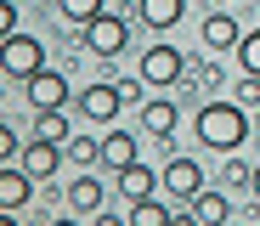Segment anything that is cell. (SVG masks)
<instances>
[{"instance_id":"cb8c5ba5","label":"cell","mask_w":260,"mask_h":226,"mask_svg":"<svg viewBox=\"0 0 260 226\" xmlns=\"http://www.w3.org/2000/svg\"><path fill=\"white\" fill-rule=\"evenodd\" d=\"M0 28L17 34V0H0Z\"/></svg>"},{"instance_id":"9c48e42d","label":"cell","mask_w":260,"mask_h":226,"mask_svg":"<svg viewBox=\"0 0 260 226\" xmlns=\"http://www.w3.org/2000/svg\"><path fill=\"white\" fill-rule=\"evenodd\" d=\"M181 17H187V0H136V23L153 28V34L181 28Z\"/></svg>"},{"instance_id":"5b68a950","label":"cell","mask_w":260,"mask_h":226,"mask_svg":"<svg viewBox=\"0 0 260 226\" xmlns=\"http://www.w3.org/2000/svg\"><path fill=\"white\" fill-rule=\"evenodd\" d=\"M158 181H164V192L187 209V204L204 192V164H198V158H187V153H170V158H164V170H158Z\"/></svg>"},{"instance_id":"8992f818","label":"cell","mask_w":260,"mask_h":226,"mask_svg":"<svg viewBox=\"0 0 260 226\" xmlns=\"http://www.w3.org/2000/svg\"><path fill=\"white\" fill-rule=\"evenodd\" d=\"M136 124H142V136H153V142H170V136H176V124H181V102L147 96L142 113H136Z\"/></svg>"},{"instance_id":"ba28073f","label":"cell","mask_w":260,"mask_h":226,"mask_svg":"<svg viewBox=\"0 0 260 226\" xmlns=\"http://www.w3.org/2000/svg\"><path fill=\"white\" fill-rule=\"evenodd\" d=\"M62 142H46V136H34V142H23V153H17V164L34 175V181H51L57 175V164H62Z\"/></svg>"},{"instance_id":"6da1fadb","label":"cell","mask_w":260,"mask_h":226,"mask_svg":"<svg viewBox=\"0 0 260 226\" xmlns=\"http://www.w3.org/2000/svg\"><path fill=\"white\" fill-rule=\"evenodd\" d=\"M192 130H198L204 147H215V153H238V147L249 142L254 119H249V108H243L238 96H226V102H204V108L192 113Z\"/></svg>"},{"instance_id":"44dd1931","label":"cell","mask_w":260,"mask_h":226,"mask_svg":"<svg viewBox=\"0 0 260 226\" xmlns=\"http://www.w3.org/2000/svg\"><path fill=\"white\" fill-rule=\"evenodd\" d=\"M232 96H238L243 108H260V74H243V79L232 85Z\"/></svg>"},{"instance_id":"2e32d148","label":"cell","mask_w":260,"mask_h":226,"mask_svg":"<svg viewBox=\"0 0 260 226\" xmlns=\"http://www.w3.org/2000/svg\"><path fill=\"white\" fill-rule=\"evenodd\" d=\"M226 209H232V198H226V192H215V187H204V192L187 204V215H192L198 226H215V220H226Z\"/></svg>"},{"instance_id":"7402d4cb","label":"cell","mask_w":260,"mask_h":226,"mask_svg":"<svg viewBox=\"0 0 260 226\" xmlns=\"http://www.w3.org/2000/svg\"><path fill=\"white\" fill-rule=\"evenodd\" d=\"M249 175H254V164H243V158H226V187H249Z\"/></svg>"},{"instance_id":"3957f363","label":"cell","mask_w":260,"mask_h":226,"mask_svg":"<svg viewBox=\"0 0 260 226\" xmlns=\"http://www.w3.org/2000/svg\"><path fill=\"white\" fill-rule=\"evenodd\" d=\"M40 68H46V40H34V34H6V45H0V74L6 79H34Z\"/></svg>"},{"instance_id":"52a82bcc","label":"cell","mask_w":260,"mask_h":226,"mask_svg":"<svg viewBox=\"0 0 260 226\" xmlns=\"http://www.w3.org/2000/svg\"><path fill=\"white\" fill-rule=\"evenodd\" d=\"M124 102H130V96H124L119 85H108V79H102V85H91V90H79V113L91 119V124H113Z\"/></svg>"},{"instance_id":"d6986e66","label":"cell","mask_w":260,"mask_h":226,"mask_svg":"<svg viewBox=\"0 0 260 226\" xmlns=\"http://www.w3.org/2000/svg\"><path fill=\"white\" fill-rule=\"evenodd\" d=\"M68 158L79 170H91V164H102V142H96V136H68Z\"/></svg>"},{"instance_id":"ffe728a7","label":"cell","mask_w":260,"mask_h":226,"mask_svg":"<svg viewBox=\"0 0 260 226\" xmlns=\"http://www.w3.org/2000/svg\"><path fill=\"white\" fill-rule=\"evenodd\" d=\"M238 68H243V74H260V28H243V40H238Z\"/></svg>"},{"instance_id":"603a6c76","label":"cell","mask_w":260,"mask_h":226,"mask_svg":"<svg viewBox=\"0 0 260 226\" xmlns=\"http://www.w3.org/2000/svg\"><path fill=\"white\" fill-rule=\"evenodd\" d=\"M17 153H23V136L0 124V158H17Z\"/></svg>"},{"instance_id":"d4e9b609","label":"cell","mask_w":260,"mask_h":226,"mask_svg":"<svg viewBox=\"0 0 260 226\" xmlns=\"http://www.w3.org/2000/svg\"><path fill=\"white\" fill-rule=\"evenodd\" d=\"M249 192H254V198H260V164H254V175H249Z\"/></svg>"},{"instance_id":"5bb4252c","label":"cell","mask_w":260,"mask_h":226,"mask_svg":"<svg viewBox=\"0 0 260 226\" xmlns=\"http://www.w3.org/2000/svg\"><path fill=\"white\" fill-rule=\"evenodd\" d=\"M102 164H108L113 175L136 164V130H108V136H102Z\"/></svg>"},{"instance_id":"e0dca14e","label":"cell","mask_w":260,"mask_h":226,"mask_svg":"<svg viewBox=\"0 0 260 226\" xmlns=\"http://www.w3.org/2000/svg\"><path fill=\"white\" fill-rule=\"evenodd\" d=\"M158 187H164V181H158V175H153L142 158L130 164V170H119V192H124V198H153Z\"/></svg>"},{"instance_id":"484cf974","label":"cell","mask_w":260,"mask_h":226,"mask_svg":"<svg viewBox=\"0 0 260 226\" xmlns=\"http://www.w3.org/2000/svg\"><path fill=\"white\" fill-rule=\"evenodd\" d=\"M221 6H226V0H221Z\"/></svg>"},{"instance_id":"8fae6325","label":"cell","mask_w":260,"mask_h":226,"mask_svg":"<svg viewBox=\"0 0 260 226\" xmlns=\"http://www.w3.org/2000/svg\"><path fill=\"white\" fill-rule=\"evenodd\" d=\"M28 85V102L34 108H68V79L57 74V68H40L34 79H23Z\"/></svg>"},{"instance_id":"30bf717a","label":"cell","mask_w":260,"mask_h":226,"mask_svg":"<svg viewBox=\"0 0 260 226\" xmlns=\"http://www.w3.org/2000/svg\"><path fill=\"white\" fill-rule=\"evenodd\" d=\"M28 198H34V175L17 158H6V164H0V209H23Z\"/></svg>"},{"instance_id":"277c9868","label":"cell","mask_w":260,"mask_h":226,"mask_svg":"<svg viewBox=\"0 0 260 226\" xmlns=\"http://www.w3.org/2000/svg\"><path fill=\"white\" fill-rule=\"evenodd\" d=\"M79 45L85 51H96V57H119L124 45H130V17L124 12H102L79 28Z\"/></svg>"},{"instance_id":"7c38bea8","label":"cell","mask_w":260,"mask_h":226,"mask_svg":"<svg viewBox=\"0 0 260 226\" xmlns=\"http://www.w3.org/2000/svg\"><path fill=\"white\" fill-rule=\"evenodd\" d=\"M198 40L209 45V51H238L243 28H238V17H232V12H209V17H204V28H198Z\"/></svg>"},{"instance_id":"ac0fdd59","label":"cell","mask_w":260,"mask_h":226,"mask_svg":"<svg viewBox=\"0 0 260 226\" xmlns=\"http://www.w3.org/2000/svg\"><path fill=\"white\" fill-rule=\"evenodd\" d=\"M57 12H62L74 28H85L91 17H102V12H108V0H57Z\"/></svg>"},{"instance_id":"7a4b0ae2","label":"cell","mask_w":260,"mask_h":226,"mask_svg":"<svg viewBox=\"0 0 260 226\" xmlns=\"http://www.w3.org/2000/svg\"><path fill=\"white\" fill-rule=\"evenodd\" d=\"M136 74H142L147 90H170V85H181L192 68H187V57H181V45H147V51L136 57Z\"/></svg>"},{"instance_id":"9a60e30c","label":"cell","mask_w":260,"mask_h":226,"mask_svg":"<svg viewBox=\"0 0 260 226\" xmlns=\"http://www.w3.org/2000/svg\"><path fill=\"white\" fill-rule=\"evenodd\" d=\"M68 209H74V215H91V220L102 215V181H96L91 170H85L74 187H68Z\"/></svg>"},{"instance_id":"4fadbf2b","label":"cell","mask_w":260,"mask_h":226,"mask_svg":"<svg viewBox=\"0 0 260 226\" xmlns=\"http://www.w3.org/2000/svg\"><path fill=\"white\" fill-rule=\"evenodd\" d=\"M176 215H187L181 204H158V198H130V226H170V220H176ZM192 220V215H187Z\"/></svg>"}]
</instances>
